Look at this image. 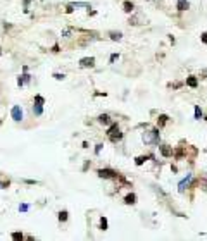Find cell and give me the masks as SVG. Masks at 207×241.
<instances>
[{"label":"cell","instance_id":"cell-28","mask_svg":"<svg viewBox=\"0 0 207 241\" xmlns=\"http://www.w3.org/2000/svg\"><path fill=\"white\" fill-rule=\"evenodd\" d=\"M202 43L207 45V33H202Z\"/></svg>","mask_w":207,"mask_h":241},{"label":"cell","instance_id":"cell-1","mask_svg":"<svg viewBox=\"0 0 207 241\" xmlns=\"http://www.w3.org/2000/svg\"><path fill=\"white\" fill-rule=\"evenodd\" d=\"M159 138H160L159 128L149 129V131H145V133H143V141H145V145H159Z\"/></svg>","mask_w":207,"mask_h":241},{"label":"cell","instance_id":"cell-16","mask_svg":"<svg viewBox=\"0 0 207 241\" xmlns=\"http://www.w3.org/2000/svg\"><path fill=\"white\" fill-rule=\"evenodd\" d=\"M109 138H111V141H112V143H116V141L122 139V133H119V129H117V131H114V133H112L111 136H109Z\"/></svg>","mask_w":207,"mask_h":241},{"label":"cell","instance_id":"cell-27","mask_svg":"<svg viewBox=\"0 0 207 241\" xmlns=\"http://www.w3.org/2000/svg\"><path fill=\"white\" fill-rule=\"evenodd\" d=\"M73 11H74V7H73V4H69V5L66 7V14H71Z\"/></svg>","mask_w":207,"mask_h":241},{"label":"cell","instance_id":"cell-22","mask_svg":"<svg viewBox=\"0 0 207 241\" xmlns=\"http://www.w3.org/2000/svg\"><path fill=\"white\" fill-rule=\"evenodd\" d=\"M11 186V181L7 179V181H0V189H4V188H9Z\"/></svg>","mask_w":207,"mask_h":241},{"label":"cell","instance_id":"cell-29","mask_svg":"<svg viewBox=\"0 0 207 241\" xmlns=\"http://www.w3.org/2000/svg\"><path fill=\"white\" fill-rule=\"evenodd\" d=\"M59 50H60V48H59V45H53V47H52V52H55V54H57Z\"/></svg>","mask_w":207,"mask_h":241},{"label":"cell","instance_id":"cell-4","mask_svg":"<svg viewBox=\"0 0 207 241\" xmlns=\"http://www.w3.org/2000/svg\"><path fill=\"white\" fill-rule=\"evenodd\" d=\"M11 117L14 119L16 122H21V121H22L24 114H22V109L19 107V105H14V107H12V110H11Z\"/></svg>","mask_w":207,"mask_h":241},{"label":"cell","instance_id":"cell-20","mask_svg":"<svg viewBox=\"0 0 207 241\" xmlns=\"http://www.w3.org/2000/svg\"><path fill=\"white\" fill-rule=\"evenodd\" d=\"M11 238H12V239H16V241H21V239H24V236H22V233H12V234H11Z\"/></svg>","mask_w":207,"mask_h":241},{"label":"cell","instance_id":"cell-13","mask_svg":"<svg viewBox=\"0 0 207 241\" xmlns=\"http://www.w3.org/2000/svg\"><path fill=\"white\" fill-rule=\"evenodd\" d=\"M98 122L104 124V126H109V124H111V117H109V114H100V115H98Z\"/></svg>","mask_w":207,"mask_h":241},{"label":"cell","instance_id":"cell-18","mask_svg":"<svg viewBox=\"0 0 207 241\" xmlns=\"http://www.w3.org/2000/svg\"><path fill=\"white\" fill-rule=\"evenodd\" d=\"M109 36H111V40H114V42H119L122 38V33H119V31H111L109 33Z\"/></svg>","mask_w":207,"mask_h":241},{"label":"cell","instance_id":"cell-10","mask_svg":"<svg viewBox=\"0 0 207 241\" xmlns=\"http://www.w3.org/2000/svg\"><path fill=\"white\" fill-rule=\"evenodd\" d=\"M124 203L126 205H135L136 203V195H135V193H128L126 196H124Z\"/></svg>","mask_w":207,"mask_h":241},{"label":"cell","instance_id":"cell-15","mask_svg":"<svg viewBox=\"0 0 207 241\" xmlns=\"http://www.w3.org/2000/svg\"><path fill=\"white\" fill-rule=\"evenodd\" d=\"M57 219H59V222H66V220L69 219V214H67V210H60L57 214Z\"/></svg>","mask_w":207,"mask_h":241},{"label":"cell","instance_id":"cell-19","mask_svg":"<svg viewBox=\"0 0 207 241\" xmlns=\"http://www.w3.org/2000/svg\"><path fill=\"white\" fill-rule=\"evenodd\" d=\"M202 117H204V114H202L200 107H198V105H195V119H197V121H200Z\"/></svg>","mask_w":207,"mask_h":241},{"label":"cell","instance_id":"cell-12","mask_svg":"<svg viewBox=\"0 0 207 241\" xmlns=\"http://www.w3.org/2000/svg\"><path fill=\"white\" fill-rule=\"evenodd\" d=\"M186 86H190V88H197L198 86V81H197L195 76H188L186 78Z\"/></svg>","mask_w":207,"mask_h":241},{"label":"cell","instance_id":"cell-14","mask_svg":"<svg viewBox=\"0 0 207 241\" xmlns=\"http://www.w3.org/2000/svg\"><path fill=\"white\" fill-rule=\"evenodd\" d=\"M133 9H135V5H133V2H129V0H126V2H122V11L124 12H133Z\"/></svg>","mask_w":207,"mask_h":241},{"label":"cell","instance_id":"cell-5","mask_svg":"<svg viewBox=\"0 0 207 241\" xmlns=\"http://www.w3.org/2000/svg\"><path fill=\"white\" fill-rule=\"evenodd\" d=\"M95 65V57H83L80 59V67H93Z\"/></svg>","mask_w":207,"mask_h":241},{"label":"cell","instance_id":"cell-11","mask_svg":"<svg viewBox=\"0 0 207 241\" xmlns=\"http://www.w3.org/2000/svg\"><path fill=\"white\" fill-rule=\"evenodd\" d=\"M176 9L178 11H186V9H190V4H188V0H178V4H176Z\"/></svg>","mask_w":207,"mask_h":241},{"label":"cell","instance_id":"cell-24","mask_svg":"<svg viewBox=\"0 0 207 241\" xmlns=\"http://www.w3.org/2000/svg\"><path fill=\"white\" fill-rule=\"evenodd\" d=\"M19 210H21V212H28V210H29V205H28V203H21V205H19Z\"/></svg>","mask_w":207,"mask_h":241},{"label":"cell","instance_id":"cell-8","mask_svg":"<svg viewBox=\"0 0 207 241\" xmlns=\"http://www.w3.org/2000/svg\"><path fill=\"white\" fill-rule=\"evenodd\" d=\"M29 81H31V76H29L26 71H24V74L17 78V86H24L26 83H29Z\"/></svg>","mask_w":207,"mask_h":241},{"label":"cell","instance_id":"cell-31","mask_svg":"<svg viewBox=\"0 0 207 241\" xmlns=\"http://www.w3.org/2000/svg\"><path fill=\"white\" fill-rule=\"evenodd\" d=\"M0 55H2V48H0Z\"/></svg>","mask_w":207,"mask_h":241},{"label":"cell","instance_id":"cell-6","mask_svg":"<svg viewBox=\"0 0 207 241\" xmlns=\"http://www.w3.org/2000/svg\"><path fill=\"white\" fill-rule=\"evenodd\" d=\"M190 181H191V174H186V177L183 179V181H180V184H178V189H180V193H183L186 188L190 186Z\"/></svg>","mask_w":207,"mask_h":241},{"label":"cell","instance_id":"cell-3","mask_svg":"<svg viewBox=\"0 0 207 241\" xmlns=\"http://www.w3.org/2000/svg\"><path fill=\"white\" fill-rule=\"evenodd\" d=\"M97 174H98V177H102V179H114V177L119 176L114 169H98Z\"/></svg>","mask_w":207,"mask_h":241},{"label":"cell","instance_id":"cell-26","mask_svg":"<svg viewBox=\"0 0 207 241\" xmlns=\"http://www.w3.org/2000/svg\"><path fill=\"white\" fill-rule=\"evenodd\" d=\"M102 148H104V145H102V143H98V145H97V146H95V155H98V153H100V152H102Z\"/></svg>","mask_w":207,"mask_h":241},{"label":"cell","instance_id":"cell-2","mask_svg":"<svg viewBox=\"0 0 207 241\" xmlns=\"http://www.w3.org/2000/svg\"><path fill=\"white\" fill-rule=\"evenodd\" d=\"M43 105H45V98L42 95H35V102H33V114L35 115H42L43 114Z\"/></svg>","mask_w":207,"mask_h":241},{"label":"cell","instance_id":"cell-7","mask_svg":"<svg viewBox=\"0 0 207 241\" xmlns=\"http://www.w3.org/2000/svg\"><path fill=\"white\" fill-rule=\"evenodd\" d=\"M159 152H160V155L162 157H173V148H171L169 145H160L159 146Z\"/></svg>","mask_w":207,"mask_h":241},{"label":"cell","instance_id":"cell-21","mask_svg":"<svg viewBox=\"0 0 207 241\" xmlns=\"http://www.w3.org/2000/svg\"><path fill=\"white\" fill-rule=\"evenodd\" d=\"M107 226H109V224H107V219H105V217H100V229L102 231H107Z\"/></svg>","mask_w":207,"mask_h":241},{"label":"cell","instance_id":"cell-17","mask_svg":"<svg viewBox=\"0 0 207 241\" xmlns=\"http://www.w3.org/2000/svg\"><path fill=\"white\" fill-rule=\"evenodd\" d=\"M149 159H150V155H140V157L135 159V164H136V166H143L145 160H149Z\"/></svg>","mask_w":207,"mask_h":241},{"label":"cell","instance_id":"cell-9","mask_svg":"<svg viewBox=\"0 0 207 241\" xmlns=\"http://www.w3.org/2000/svg\"><path fill=\"white\" fill-rule=\"evenodd\" d=\"M167 121H169V117L166 115V114H160L159 117H157V128H164L166 124H167Z\"/></svg>","mask_w":207,"mask_h":241},{"label":"cell","instance_id":"cell-25","mask_svg":"<svg viewBox=\"0 0 207 241\" xmlns=\"http://www.w3.org/2000/svg\"><path fill=\"white\" fill-rule=\"evenodd\" d=\"M53 78H55L57 81H62L64 78H66V74H60V72H55V74H53Z\"/></svg>","mask_w":207,"mask_h":241},{"label":"cell","instance_id":"cell-30","mask_svg":"<svg viewBox=\"0 0 207 241\" xmlns=\"http://www.w3.org/2000/svg\"><path fill=\"white\" fill-rule=\"evenodd\" d=\"M26 184H36V181H33V179H28V181H24Z\"/></svg>","mask_w":207,"mask_h":241},{"label":"cell","instance_id":"cell-32","mask_svg":"<svg viewBox=\"0 0 207 241\" xmlns=\"http://www.w3.org/2000/svg\"><path fill=\"white\" fill-rule=\"evenodd\" d=\"M205 121H207V117H205Z\"/></svg>","mask_w":207,"mask_h":241},{"label":"cell","instance_id":"cell-23","mask_svg":"<svg viewBox=\"0 0 207 241\" xmlns=\"http://www.w3.org/2000/svg\"><path fill=\"white\" fill-rule=\"evenodd\" d=\"M117 59H119V54H112V55H111V59H109V64H114Z\"/></svg>","mask_w":207,"mask_h":241}]
</instances>
